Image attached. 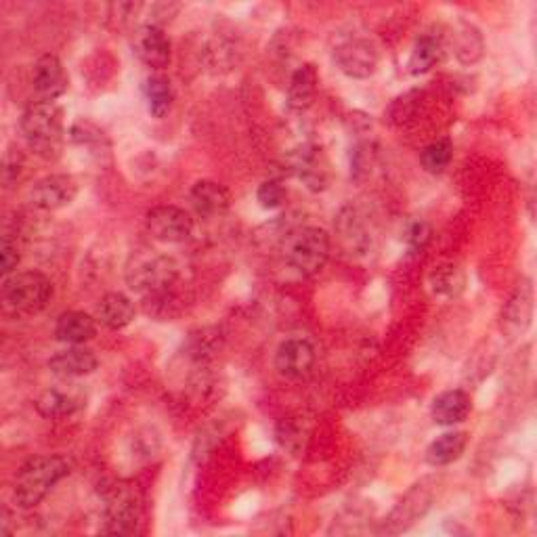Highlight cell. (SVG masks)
Instances as JSON below:
<instances>
[{"label":"cell","mask_w":537,"mask_h":537,"mask_svg":"<svg viewBox=\"0 0 537 537\" xmlns=\"http://www.w3.org/2000/svg\"><path fill=\"white\" fill-rule=\"evenodd\" d=\"M19 126L21 135L36 156L45 160L59 158L66 122H63V112L55 101H36L28 105L21 114Z\"/></svg>","instance_id":"6da1fadb"},{"label":"cell","mask_w":537,"mask_h":537,"mask_svg":"<svg viewBox=\"0 0 537 537\" xmlns=\"http://www.w3.org/2000/svg\"><path fill=\"white\" fill-rule=\"evenodd\" d=\"M70 475V462L61 456H34L17 470L13 500L19 508H34L51 489Z\"/></svg>","instance_id":"7a4b0ae2"},{"label":"cell","mask_w":537,"mask_h":537,"mask_svg":"<svg viewBox=\"0 0 537 537\" xmlns=\"http://www.w3.org/2000/svg\"><path fill=\"white\" fill-rule=\"evenodd\" d=\"M179 277V265L173 256L145 252L137 254L126 267V284L141 296H164L175 286Z\"/></svg>","instance_id":"3957f363"},{"label":"cell","mask_w":537,"mask_h":537,"mask_svg":"<svg viewBox=\"0 0 537 537\" xmlns=\"http://www.w3.org/2000/svg\"><path fill=\"white\" fill-rule=\"evenodd\" d=\"M7 311L15 315H36L53 298V282L40 271H21L7 275L0 290Z\"/></svg>","instance_id":"277c9868"},{"label":"cell","mask_w":537,"mask_h":537,"mask_svg":"<svg viewBox=\"0 0 537 537\" xmlns=\"http://www.w3.org/2000/svg\"><path fill=\"white\" fill-rule=\"evenodd\" d=\"M332 252L328 231L319 227H300L286 240V265L300 277H311L326 267Z\"/></svg>","instance_id":"5b68a950"},{"label":"cell","mask_w":537,"mask_h":537,"mask_svg":"<svg viewBox=\"0 0 537 537\" xmlns=\"http://www.w3.org/2000/svg\"><path fill=\"white\" fill-rule=\"evenodd\" d=\"M101 523V531L107 535H133L137 531L141 523V500L131 483L116 481L105 489Z\"/></svg>","instance_id":"8992f818"},{"label":"cell","mask_w":537,"mask_h":537,"mask_svg":"<svg viewBox=\"0 0 537 537\" xmlns=\"http://www.w3.org/2000/svg\"><path fill=\"white\" fill-rule=\"evenodd\" d=\"M439 487H441L439 477H426L420 483H416L395 506L391 517L384 521L382 529L386 533H401L405 529H410L428 510H431Z\"/></svg>","instance_id":"52a82bcc"},{"label":"cell","mask_w":537,"mask_h":537,"mask_svg":"<svg viewBox=\"0 0 537 537\" xmlns=\"http://www.w3.org/2000/svg\"><path fill=\"white\" fill-rule=\"evenodd\" d=\"M334 61L338 70L355 80H365L376 74L380 53L370 38L342 40L334 49Z\"/></svg>","instance_id":"ba28073f"},{"label":"cell","mask_w":537,"mask_h":537,"mask_svg":"<svg viewBox=\"0 0 537 537\" xmlns=\"http://www.w3.org/2000/svg\"><path fill=\"white\" fill-rule=\"evenodd\" d=\"M145 227L162 244H183L193 233V219L179 206H156L147 212Z\"/></svg>","instance_id":"9c48e42d"},{"label":"cell","mask_w":537,"mask_h":537,"mask_svg":"<svg viewBox=\"0 0 537 537\" xmlns=\"http://www.w3.org/2000/svg\"><path fill=\"white\" fill-rule=\"evenodd\" d=\"M288 168L294 177L305 183L309 191L315 193L326 191L332 181L330 162L317 145H300L296 152L288 156Z\"/></svg>","instance_id":"30bf717a"},{"label":"cell","mask_w":537,"mask_h":537,"mask_svg":"<svg viewBox=\"0 0 537 537\" xmlns=\"http://www.w3.org/2000/svg\"><path fill=\"white\" fill-rule=\"evenodd\" d=\"M317 361L315 345L309 338L292 336L279 342L275 351V370L286 380H300L311 374Z\"/></svg>","instance_id":"8fae6325"},{"label":"cell","mask_w":537,"mask_h":537,"mask_svg":"<svg viewBox=\"0 0 537 537\" xmlns=\"http://www.w3.org/2000/svg\"><path fill=\"white\" fill-rule=\"evenodd\" d=\"M78 196V183L72 175H49L38 179L30 191L28 202L42 212H55L70 206Z\"/></svg>","instance_id":"7c38bea8"},{"label":"cell","mask_w":537,"mask_h":537,"mask_svg":"<svg viewBox=\"0 0 537 537\" xmlns=\"http://www.w3.org/2000/svg\"><path fill=\"white\" fill-rule=\"evenodd\" d=\"M336 235L342 244V248L347 250L351 256H363L372 250V231L368 229L363 214L353 208L345 206L336 217Z\"/></svg>","instance_id":"4fadbf2b"},{"label":"cell","mask_w":537,"mask_h":537,"mask_svg":"<svg viewBox=\"0 0 537 537\" xmlns=\"http://www.w3.org/2000/svg\"><path fill=\"white\" fill-rule=\"evenodd\" d=\"M135 53L147 68L162 72L173 57V47H170V38L162 26L145 24L135 34Z\"/></svg>","instance_id":"5bb4252c"},{"label":"cell","mask_w":537,"mask_h":537,"mask_svg":"<svg viewBox=\"0 0 537 537\" xmlns=\"http://www.w3.org/2000/svg\"><path fill=\"white\" fill-rule=\"evenodd\" d=\"M533 321V286L531 279H521V284L514 288L508 303L502 309V328L514 338L523 336Z\"/></svg>","instance_id":"9a60e30c"},{"label":"cell","mask_w":537,"mask_h":537,"mask_svg":"<svg viewBox=\"0 0 537 537\" xmlns=\"http://www.w3.org/2000/svg\"><path fill=\"white\" fill-rule=\"evenodd\" d=\"M34 91L38 93L40 101H55L68 91V72L57 55H42L34 66Z\"/></svg>","instance_id":"2e32d148"},{"label":"cell","mask_w":537,"mask_h":537,"mask_svg":"<svg viewBox=\"0 0 537 537\" xmlns=\"http://www.w3.org/2000/svg\"><path fill=\"white\" fill-rule=\"evenodd\" d=\"M99 368L97 355L84 345L68 347L49 359V370L61 378L89 376Z\"/></svg>","instance_id":"e0dca14e"},{"label":"cell","mask_w":537,"mask_h":537,"mask_svg":"<svg viewBox=\"0 0 537 537\" xmlns=\"http://www.w3.org/2000/svg\"><path fill=\"white\" fill-rule=\"evenodd\" d=\"M189 198L193 208H196V212L204 219L223 217L231 206L229 191L221 183L210 179H202L193 185L189 191Z\"/></svg>","instance_id":"ac0fdd59"},{"label":"cell","mask_w":537,"mask_h":537,"mask_svg":"<svg viewBox=\"0 0 537 537\" xmlns=\"http://www.w3.org/2000/svg\"><path fill=\"white\" fill-rule=\"evenodd\" d=\"M36 412L47 420H66L76 416L82 407L84 399L76 391L59 389V386H51V389L42 391L38 399L34 401Z\"/></svg>","instance_id":"d6986e66"},{"label":"cell","mask_w":537,"mask_h":537,"mask_svg":"<svg viewBox=\"0 0 537 537\" xmlns=\"http://www.w3.org/2000/svg\"><path fill=\"white\" fill-rule=\"evenodd\" d=\"M97 336V317H91L84 311H66L57 317L55 338L66 342L70 347L87 345L89 340Z\"/></svg>","instance_id":"ffe728a7"},{"label":"cell","mask_w":537,"mask_h":537,"mask_svg":"<svg viewBox=\"0 0 537 537\" xmlns=\"http://www.w3.org/2000/svg\"><path fill=\"white\" fill-rule=\"evenodd\" d=\"M135 315H137V309L131 298L122 292H110L99 300L95 317L107 330L118 332V330H124L126 326H131Z\"/></svg>","instance_id":"44dd1931"},{"label":"cell","mask_w":537,"mask_h":537,"mask_svg":"<svg viewBox=\"0 0 537 537\" xmlns=\"http://www.w3.org/2000/svg\"><path fill=\"white\" fill-rule=\"evenodd\" d=\"M470 412H472V399L462 389H451L441 393L431 405V416L439 426L462 424L470 416Z\"/></svg>","instance_id":"7402d4cb"},{"label":"cell","mask_w":537,"mask_h":537,"mask_svg":"<svg viewBox=\"0 0 537 537\" xmlns=\"http://www.w3.org/2000/svg\"><path fill=\"white\" fill-rule=\"evenodd\" d=\"M319 84V72L313 63H305L300 66L288 84V97L286 103L292 112H307L315 101Z\"/></svg>","instance_id":"603a6c76"},{"label":"cell","mask_w":537,"mask_h":537,"mask_svg":"<svg viewBox=\"0 0 537 537\" xmlns=\"http://www.w3.org/2000/svg\"><path fill=\"white\" fill-rule=\"evenodd\" d=\"M466 445H468V433H464V431L443 433L426 447L424 460L433 468L449 466L462 458V454L466 451Z\"/></svg>","instance_id":"cb8c5ba5"},{"label":"cell","mask_w":537,"mask_h":537,"mask_svg":"<svg viewBox=\"0 0 537 537\" xmlns=\"http://www.w3.org/2000/svg\"><path fill=\"white\" fill-rule=\"evenodd\" d=\"M145 99L149 114L158 120L166 118L168 112L173 110L175 101L173 82H170V78L164 74H152L145 80Z\"/></svg>","instance_id":"d4e9b609"},{"label":"cell","mask_w":537,"mask_h":537,"mask_svg":"<svg viewBox=\"0 0 537 537\" xmlns=\"http://www.w3.org/2000/svg\"><path fill=\"white\" fill-rule=\"evenodd\" d=\"M443 57L441 40L433 34H424L416 40L410 59H407V72L412 76H422L431 72Z\"/></svg>","instance_id":"484cf974"},{"label":"cell","mask_w":537,"mask_h":537,"mask_svg":"<svg viewBox=\"0 0 537 537\" xmlns=\"http://www.w3.org/2000/svg\"><path fill=\"white\" fill-rule=\"evenodd\" d=\"M428 284H431L435 296L456 298L466 288V275L456 265H441L431 273V277H428Z\"/></svg>","instance_id":"4316f807"},{"label":"cell","mask_w":537,"mask_h":537,"mask_svg":"<svg viewBox=\"0 0 537 537\" xmlns=\"http://www.w3.org/2000/svg\"><path fill=\"white\" fill-rule=\"evenodd\" d=\"M454 45H456V57L462 63L479 61L485 51V42H483L481 32L472 24H466V21H462V24L456 28Z\"/></svg>","instance_id":"83f0119b"},{"label":"cell","mask_w":537,"mask_h":537,"mask_svg":"<svg viewBox=\"0 0 537 537\" xmlns=\"http://www.w3.org/2000/svg\"><path fill=\"white\" fill-rule=\"evenodd\" d=\"M451 158H454V143H451L449 139H437L422 149L420 162L426 173L439 175L449 166Z\"/></svg>","instance_id":"f1b7e54d"},{"label":"cell","mask_w":537,"mask_h":537,"mask_svg":"<svg viewBox=\"0 0 537 537\" xmlns=\"http://www.w3.org/2000/svg\"><path fill=\"white\" fill-rule=\"evenodd\" d=\"M288 198L286 185L277 179H269L265 183H261L259 191H256V200L265 208V210H275L279 206H284Z\"/></svg>","instance_id":"f546056e"},{"label":"cell","mask_w":537,"mask_h":537,"mask_svg":"<svg viewBox=\"0 0 537 537\" xmlns=\"http://www.w3.org/2000/svg\"><path fill=\"white\" fill-rule=\"evenodd\" d=\"M70 139L76 143V145H87V147H93V145H99L103 149V143L107 145V139L103 135V131H99V128L91 122H76L72 128H70Z\"/></svg>","instance_id":"4dcf8cb0"},{"label":"cell","mask_w":537,"mask_h":537,"mask_svg":"<svg viewBox=\"0 0 537 537\" xmlns=\"http://www.w3.org/2000/svg\"><path fill=\"white\" fill-rule=\"evenodd\" d=\"M431 235H433L431 225L424 221H414L405 231V244L412 254H418L428 246V242H431Z\"/></svg>","instance_id":"1f68e13d"},{"label":"cell","mask_w":537,"mask_h":537,"mask_svg":"<svg viewBox=\"0 0 537 537\" xmlns=\"http://www.w3.org/2000/svg\"><path fill=\"white\" fill-rule=\"evenodd\" d=\"M303 435H305V428L292 420H284L277 428L279 443H282L284 449H290V451H296L300 445H303V439H300Z\"/></svg>","instance_id":"d6a6232c"},{"label":"cell","mask_w":537,"mask_h":537,"mask_svg":"<svg viewBox=\"0 0 537 537\" xmlns=\"http://www.w3.org/2000/svg\"><path fill=\"white\" fill-rule=\"evenodd\" d=\"M21 261V254L17 248V242H13L9 235L3 238V244H0V271L7 275L17 273V265Z\"/></svg>","instance_id":"836d02e7"}]
</instances>
